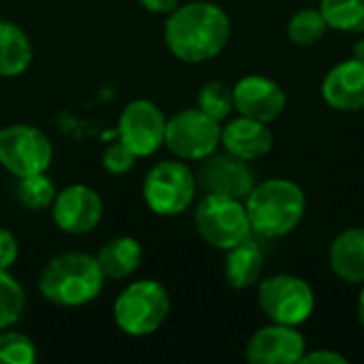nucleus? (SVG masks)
<instances>
[{"label":"nucleus","mask_w":364,"mask_h":364,"mask_svg":"<svg viewBox=\"0 0 364 364\" xmlns=\"http://www.w3.org/2000/svg\"><path fill=\"white\" fill-rule=\"evenodd\" d=\"M352 55H354L356 60H363L364 62V38L356 41V45H354V49H352Z\"/></svg>","instance_id":"7c9ffc66"},{"label":"nucleus","mask_w":364,"mask_h":364,"mask_svg":"<svg viewBox=\"0 0 364 364\" xmlns=\"http://www.w3.org/2000/svg\"><path fill=\"white\" fill-rule=\"evenodd\" d=\"M303 188L284 177H273L256 183L245 198L247 218L252 230L267 239H279L290 235L305 215Z\"/></svg>","instance_id":"f03ea898"},{"label":"nucleus","mask_w":364,"mask_h":364,"mask_svg":"<svg viewBox=\"0 0 364 364\" xmlns=\"http://www.w3.org/2000/svg\"><path fill=\"white\" fill-rule=\"evenodd\" d=\"M105 275L96 256L83 252H66L51 258L41 275L38 290L45 301L58 307H83L102 292Z\"/></svg>","instance_id":"7ed1b4c3"},{"label":"nucleus","mask_w":364,"mask_h":364,"mask_svg":"<svg viewBox=\"0 0 364 364\" xmlns=\"http://www.w3.org/2000/svg\"><path fill=\"white\" fill-rule=\"evenodd\" d=\"M143 9H147L149 13H158V15H168L179 6V0H139Z\"/></svg>","instance_id":"c756f323"},{"label":"nucleus","mask_w":364,"mask_h":364,"mask_svg":"<svg viewBox=\"0 0 364 364\" xmlns=\"http://www.w3.org/2000/svg\"><path fill=\"white\" fill-rule=\"evenodd\" d=\"M358 320H360V324H363L364 328V284L363 292H360V296H358Z\"/></svg>","instance_id":"2f4dec72"},{"label":"nucleus","mask_w":364,"mask_h":364,"mask_svg":"<svg viewBox=\"0 0 364 364\" xmlns=\"http://www.w3.org/2000/svg\"><path fill=\"white\" fill-rule=\"evenodd\" d=\"M305 352L307 343L296 326L273 322L252 335L245 356L252 364H294L301 363Z\"/></svg>","instance_id":"4468645a"},{"label":"nucleus","mask_w":364,"mask_h":364,"mask_svg":"<svg viewBox=\"0 0 364 364\" xmlns=\"http://www.w3.org/2000/svg\"><path fill=\"white\" fill-rule=\"evenodd\" d=\"M32 43L13 21L0 19V77H19L32 64Z\"/></svg>","instance_id":"aec40b11"},{"label":"nucleus","mask_w":364,"mask_h":364,"mask_svg":"<svg viewBox=\"0 0 364 364\" xmlns=\"http://www.w3.org/2000/svg\"><path fill=\"white\" fill-rule=\"evenodd\" d=\"M198 109L205 111L209 117L222 122L235 111V96L232 87L222 81H209L198 92Z\"/></svg>","instance_id":"393cba45"},{"label":"nucleus","mask_w":364,"mask_h":364,"mask_svg":"<svg viewBox=\"0 0 364 364\" xmlns=\"http://www.w3.org/2000/svg\"><path fill=\"white\" fill-rule=\"evenodd\" d=\"M55 194H58V190H55L53 181L47 177V173H36V175L19 177L17 196H19L21 205L32 209V211L51 207Z\"/></svg>","instance_id":"b1692460"},{"label":"nucleus","mask_w":364,"mask_h":364,"mask_svg":"<svg viewBox=\"0 0 364 364\" xmlns=\"http://www.w3.org/2000/svg\"><path fill=\"white\" fill-rule=\"evenodd\" d=\"M322 98L337 111L364 109V62L350 58L335 64L322 81Z\"/></svg>","instance_id":"2eb2a0df"},{"label":"nucleus","mask_w":364,"mask_h":364,"mask_svg":"<svg viewBox=\"0 0 364 364\" xmlns=\"http://www.w3.org/2000/svg\"><path fill=\"white\" fill-rule=\"evenodd\" d=\"M19 256V243H17V237L6 230V228H0V269H11L15 264Z\"/></svg>","instance_id":"cd10ccee"},{"label":"nucleus","mask_w":364,"mask_h":364,"mask_svg":"<svg viewBox=\"0 0 364 364\" xmlns=\"http://www.w3.org/2000/svg\"><path fill=\"white\" fill-rule=\"evenodd\" d=\"M141 260H143V247L132 237H115L107 241L96 254V262L105 279H113V282L128 279L130 275H134L141 267Z\"/></svg>","instance_id":"a211bd4d"},{"label":"nucleus","mask_w":364,"mask_h":364,"mask_svg":"<svg viewBox=\"0 0 364 364\" xmlns=\"http://www.w3.org/2000/svg\"><path fill=\"white\" fill-rule=\"evenodd\" d=\"M301 363L305 364H348V358L333 352V350H316L311 354L305 352V356L301 358Z\"/></svg>","instance_id":"c85d7f7f"},{"label":"nucleus","mask_w":364,"mask_h":364,"mask_svg":"<svg viewBox=\"0 0 364 364\" xmlns=\"http://www.w3.org/2000/svg\"><path fill=\"white\" fill-rule=\"evenodd\" d=\"M320 11L333 30L364 32V0H320Z\"/></svg>","instance_id":"412c9836"},{"label":"nucleus","mask_w":364,"mask_h":364,"mask_svg":"<svg viewBox=\"0 0 364 364\" xmlns=\"http://www.w3.org/2000/svg\"><path fill=\"white\" fill-rule=\"evenodd\" d=\"M326 30H328V23L320 9H303L294 13L292 19L288 21V36L294 45H301V47L316 45L318 41H322Z\"/></svg>","instance_id":"4be33fe9"},{"label":"nucleus","mask_w":364,"mask_h":364,"mask_svg":"<svg viewBox=\"0 0 364 364\" xmlns=\"http://www.w3.org/2000/svg\"><path fill=\"white\" fill-rule=\"evenodd\" d=\"M105 213V203L100 194L85 186L73 183L60 190L51 203V218L55 226L66 235H87L92 232Z\"/></svg>","instance_id":"9b49d317"},{"label":"nucleus","mask_w":364,"mask_h":364,"mask_svg":"<svg viewBox=\"0 0 364 364\" xmlns=\"http://www.w3.org/2000/svg\"><path fill=\"white\" fill-rule=\"evenodd\" d=\"M331 269L346 284H364V228H348L331 245Z\"/></svg>","instance_id":"f3484780"},{"label":"nucleus","mask_w":364,"mask_h":364,"mask_svg":"<svg viewBox=\"0 0 364 364\" xmlns=\"http://www.w3.org/2000/svg\"><path fill=\"white\" fill-rule=\"evenodd\" d=\"M171 314L168 290L156 279L128 284L113 303V320L128 337L154 335Z\"/></svg>","instance_id":"20e7f679"},{"label":"nucleus","mask_w":364,"mask_h":364,"mask_svg":"<svg viewBox=\"0 0 364 364\" xmlns=\"http://www.w3.org/2000/svg\"><path fill=\"white\" fill-rule=\"evenodd\" d=\"M0 363L32 364L36 363V346L30 337L17 331H0Z\"/></svg>","instance_id":"a878e982"},{"label":"nucleus","mask_w":364,"mask_h":364,"mask_svg":"<svg viewBox=\"0 0 364 364\" xmlns=\"http://www.w3.org/2000/svg\"><path fill=\"white\" fill-rule=\"evenodd\" d=\"M53 160L49 136L30 124H11L0 130V166L15 177L47 173Z\"/></svg>","instance_id":"1a4fd4ad"},{"label":"nucleus","mask_w":364,"mask_h":364,"mask_svg":"<svg viewBox=\"0 0 364 364\" xmlns=\"http://www.w3.org/2000/svg\"><path fill=\"white\" fill-rule=\"evenodd\" d=\"M196 177L181 160H162L149 168L143 181L145 205L162 218L183 213L196 194Z\"/></svg>","instance_id":"423d86ee"},{"label":"nucleus","mask_w":364,"mask_h":364,"mask_svg":"<svg viewBox=\"0 0 364 364\" xmlns=\"http://www.w3.org/2000/svg\"><path fill=\"white\" fill-rule=\"evenodd\" d=\"M196 183L205 190V194H222L245 200L256 186V177L247 160L224 151L205 158Z\"/></svg>","instance_id":"f8f14e48"},{"label":"nucleus","mask_w":364,"mask_h":364,"mask_svg":"<svg viewBox=\"0 0 364 364\" xmlns=\"http://www.w3.org/2000/svg\"><path fill=\"white\" fill-rule=\"evenodd\" d=\"M164 145L179 160H205L222 145V126L198 107L183 109L166 119Z\"/></svg>","instance_id":"6e6552de"},{"label":"nucleus","mask_w":364,"mask_h":364,"mask_svg":"<svg viewBox=\"0 0 364 364\" xmlns=\"http://www.w3.org/2000/svg\"><path fill=\"white\" fill-rule=\"evenodd\" d=\"M196 230L215 250L228 252L230 247L252 239V224L245 203L222 194H205L196 207Z\"/></svg>","instance_id":"39448f33"},{"label":"nucleus","mask_w":364,"mask_h":364,"mask_svg":"<svg viewBox=\"0 0 364 364\" xmlns=\"http://www.w3.org/2000/svg\"><path fill=\"white\" fill-rule=\"evenodd\" d=\"M232 96L235 111H239V115L264 124L275 122L286 109L284 87L264 75H247L239 79L232 87Z\"/></svg>","instance_id":"ddd939ff"},{"label":"nucleus","mask_w":364,"mask_h":364,"mask_svg":"<svg viewBox=\"0 0 364 364\" xmlns=\"http://www.w3.org/2000/svg\"><path fill=\"white\" fill-rule=\"evenodd\" d=\"M26 292L21 284L6 271L0 269V331L11 328L23 314Z\"/></svg>","instance_id":"5701e85b"},{"label":"nucleus","mask_w":364,"mask_h":364,"mask_svg":"<svg viewBox=\"0 0 364 364\" xmlns=\"http://www.w3.org/2000/svg\"><path fill=\"white\" fill-rule=\"evenodd\" d=\"M230 41L228 13L209 0L179 4L164 23V43L168 51L188 64L209 62L224 51Z\"/></svg>","instance_id":"f257e3e1"},{"label":"nucleus","mask_w":364,"mask_h":364,"mask_svg":"<svg viewBox=\"0 0 364 364\" xmlns=\"http://www.w3.org/2000/svg\"><path fill=\"white\" fill-rule=\"evenodd\" d=\"M273 132L264 122L243 117L230 119L222 128V145L228 154L243 160H258L273 149Z\"/></svg>","instance_id":"dca6fc26"},{"label":"nucleus","mask_w":364,"mask_h":364,"mask_svg":"<svg viewBox=\"0 0 364 364\" xmlns=\"http://www.w3.org/2000/svg\"><path fill=\"white\" fill-rule=\"evenodd\" d=\"M100 162H102L105 171H109L111 175H126L128 171H132V166L136 162V156L132 154V149L128 145L117 141V143L109 145L102 151Z\"/></svg>","instance_id":"bb28decb"},{"label":"nucleus","mask_w":364,"mask_h":364,"mask_svg":"<svg viewBox=\"0 0 364 364\" xmlns=\"http://www.w3.org/2000/svg\"><path fill=\"white\" fill-rule=\"evenodd\" d=\"M258 305L271 322L301 326L316 309V294L305 279L282 273L260 284Z\"/></svg>","instance_id":"0eeeda50"},{"label":"nucleus","mask_w":364,"mask_h":364,"mask_svg":"<svg viewBox=\"0 0 364 364\" xmlns=\"http://www.w3.org/2000/svg\"><path fill=\"white\" fill-rule=\"evenodd\" d=\"M264 269V254L252 239L230 247L226 252L224 277L235 290H247L258 284Z\"/></svg>","instance_id":"6ab92c4d"},{"label":"nucleus","mask_w":364,"mask_h":364,"mask_svg":"<svg viewBox=\"0 0 364 364\" xmlns=\"http://www.w3.org/2000/svg\"><path fill=\"white\" fill-rule=\"evenodd\" d=\"M166 117L162 109L145 98L130 100L119 115V141L136 158L154 156L164 145Z\"/></svg>","instance_id":"9d476101"}]
</instances>
